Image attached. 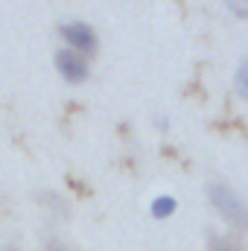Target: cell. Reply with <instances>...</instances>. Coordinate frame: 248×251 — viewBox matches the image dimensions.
<instances>
[{"mask_svg":"<svg viewBox=\"0 0 248 251\" xmlns=\"http://www.w3.org/2000/svg\"><path fill=\"white\" fill-rule=\"evenodd\" d=\"M207 201H210V207L216 210V216H219L225 225L246 228V219H248L246 199L240 196L237 187H231V184L222 181V178H213V181H207Z\"/></svg>","mask_w":248,"mask_h":251,"instance_id":"obj_1","label":"cell"},{"mask_svg":"<svg viewBox=\"0 0 248 251\" xmlns=\"http://www.w3.org/2000/svg\"><path fill=\"white\" fill-rule=\"evenodd\" d=\"M59 38L64 41V50H70L88 62L99 53V32L88 21H64L59 26Z\"/></svg>","mask_w":248,"mask_h":251,"instance_id":"obj_2","label":"cell"},{"mask_svg":"<svg viewBox=\"0 0 248 251\" xmlns=\"http://www.w3.org/2000/svg\"><path fill=\"white\" fill-rule=\"evenodd\" d=\"M53 67H56L59 79L67 82V85H85L91 79V62L70 53V50H64V47H59L53 53Z\"/></svg>","mask_w":248,"mask_h":251,"instance_id":"obj_3","label":"cell"},{"mask_svg":"<svg viewBox=\"0 0 248 251\" xmlns=\"http://www.w3.org/2000/svg\"><path fill=\"white\" fill-rule=\"evenodd\" d=\"M149 213H152V219L167 222V219H173V216L178 213V199L170 196V193H158V196L149 201Z\"/></svg>","mask_w":248,"mask_h":251,"instance_id":"obj_4","label":"cell"},{"mask_svg":"<svg viewBox=\"0 0 248 251\" xmlns=\"http://www.w3.org/2000/svg\"><path fill=\"white\" fill-rule=\"evenodd\" d=\"M204 251H240V237L225 234V231H213V234L207 237Z\"/></svg>","mask_w":248,"mask_h":251,"instance_id":"obj_5","label":"cell"},{"mask_svg":"<svg viewBox=\"0 0 248 251\" xmlns=\"http://www.w3.org/2000/svg\"><path fill=\"white\" fill-rule=\"evenodd\" d=\"M234 94H237V100H248V59L237 62V70H234Z\"/></svg>","mask_w":248,"mask_h":251,"instance_id":"obj_6","label":"cell"},{"mask_svg":"<svg viewBox=\"0 0 248 251\" xmlns=\"http://www.w3.org/2000/svg\"><path fill=\"white\" fill-rule=\"evenodd\" d=\"M41 251H79L76 246H70L67 240H62V237H50L44 246H41Z\"/></svg>","mask_w":248,"mask_h":251,"instance_id":"obj_7","label":"cell"},{"mask_svg":"<svg viewBox=\"0 0 248 251\" xmlns=\"http://www.w3.org/2000/svg\"><path fill=\"white\" fill-rule=\"evenodd\" d=\"M234 18H248V0H222Z\"/></svg>","mask_w":248,"mask_h":251,"instance_id":"obj_8","label":"cell"},{"mask_svg":"<svg viewBox=\"0 0 248 251\" xmlns=\"http://www.w3.org/2000/svg\"><path fill=\"white\" fill-rule=\"evenodd\" d=\"M41 201H44V204H50V207H53V210H59V213L67 210V204L62 201V196H59V193H44V196H41Z\"/></svg>","mask_w":248,"mask_h":251,"instance_id":"obj_9","label":"cell"},{"mask_svg":"<svg viewBox=\"0 0 248 251\" xmlns=\"http://www.w3.org/2000/svg\"><path fill=\"white\" fill-rule=\"evenodd\" d=\"M158 128L167 131V128H170V120H167V117H158Z\"/></svg>","mask_w":248,"mask_h":251,"instance_id":"obj_10","label":"cell"},{"mask_svg":"<svg viewBox=\"0 0 248 251\" xmlns=\"http://www.w3.org/2000/svg\"><path fill=\"white\" fill-rule=\"evenodd\" d=\"M0 251H21L15 243H6V246H0Z\"/></svg>","mask_w":248,"mask_h":251,"instance_id":"obj_11","label":"cell"}]
</instances>
